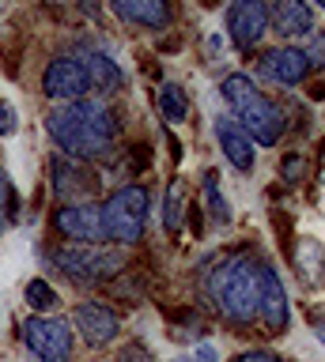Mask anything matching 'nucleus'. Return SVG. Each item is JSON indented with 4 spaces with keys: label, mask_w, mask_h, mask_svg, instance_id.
Returning <instances> with one entry per match:
<instances>
[{
    "label": "nucleus",
    "mask_w": 325,
    "mask_h": 362,
    "mask_svg": "<svg viewBox=\"0 0 325 362\" xmlns=\"http://www.w3.org/2000/svg\"><path fill=\"white\" fill-rule=\"evenodd\" d=\"M268 268L273 264H265L253 253H231L208 272V279H205L208 298L227 325L250 328L261 317V294H265Z\"/></svg>",
    "instance_id": "f257e3e1"
},
{
    "label": "nucleus",
    "mask_w": 325,
    "mask_h": 362,
    "mask_svg": "<svg viewBox=\"0 0 325 362\" xmlns=\"http://www.w3.org/2000/svg\"><path fill=\"white\" fill-rule=\"evenodd\" d=\"M50 140L61 147L69 158H106L118 144V121L103 102H61L46 117Z\"/></svg>",
    "instance_id": "f03ea898"
},
{
    "label": "nucleus",
    "mask_w": 325,
    "mask_h": 362,
    "mask_svg": "<svg viewBox=\"0 0 325 362\" xmlns=\"http://www.w3.org/2000/svg\"><path fill=\"white\" fill-rule=\"evenodd\" d=\"M219 90H223V102H227L231 113H234V124H239L250 140L265 144V147H273L280 140V132H284V113L265 98V90L253 87L250 76L234 72L219 83Z\"/></svg>",
    "instance_id": "7ed1b4c3"
},
{
    "label": "nucleus",
    "mask_w": 325,
    "mask_h": 362,
    "mask_svg": "<svg viewBox=\"0 0 325 362\" xmlns=\"http://www.w3.org/2000/svg\"><path fill=\"white\" fill-rule=\"evenodd\" d=\"M148 189L144 185H121L110 192L103 204V234L114 245H137L144 238V223H148Z\"/></svg>",
    "instance_id": "20e7f679"
},
{
    "label": "nucleus",
    "mask_w": 325,
    "mask_h": 362,
    "mask_svg": "<svg viewBox=\"0 0 325 362\" xmlns=\"http://www.w3.org/2000/svg\"><path fill=\"white\" fill-rule=\"evenodd\" d=\"M50 260L57 264V272H64L72 283H103L110 276H118L125 268L121 249H106V245H72L64 242L50 253Z\"/></svg>",
    "instance_id": "39448f33"
},
{
    "label": "nucleus",
    "mask_w": 325,
    "mask_h": 362,
    "mask_svg": "<svg viewBox=\"0 0 325 362\" xmlns=\"http://www.w3.org/2000/svg\"><path fill=\"white\" fill-rule=\"evenodd\" d=\"M23 339L30 347V355L42 362H72V321H61V317H46L35 313L23 325Z\"/></svg>",
    "instance_id": "423d86ee"
},
{
    "label": "nucleus",
    "mask_w": 325,
    "mask_h": 362,
    "mask_svg": "<svg viewBox=\"0 0 325 362\" xmlns=\"http://www.w3.org/2000/svg\"><path fill=\"white\" fill-rule=\"evenodd\" d=\"M87 90H91V79H87V68L80 61V53H61L53 57L42 72V95L53 102H80Z\"/></svg>",
    "instance_id": "0eeeda50"
},
{
    "label": "nucleus",
    "mask_w": 325,
    "mask_h": 362,
    "mask_svg": "<svg viewBox=\"0 0 325 362\" xmlns=\"http://www.w3.org/2000/svg\"><path fill=\"white\" fill-rule=\"evenodd\" d=\"M53 226L64 242L72 245H103L106 234H103V208L98 204H61L57 215H53Z\"/></svg>",
    "instance_id": "6e6552de"
},
{
    "label": "nucleus",
    "mask_w": 325,
    "mask_h": 362,
    "mask_svg": "<svg viewBox=\"0 0 325 362\" xmlns=\"http://www.w3.org/2000/svg\"><path fill=\"white\" fill-rule=\"evenodd\" d=\"M273 0H231L227 8V34L239 49H253L268 30Z\"/></svg>",
    "instance_id": "1a4fd4ad"
},
{
    "label": "nucleus",
    "mask_w": 325,
    "mask_h": 362,
    "mask_svg": "<svg viewBox=\"0 0 325 362\" xmlns=\"http://www.w3.org/2000/svg\"><path fill=\"white\" fill-rule=\"evenodd\" d=\"M72 325H76V332H84V339H87L91 347H106V344H114L118 332H121L118 313L110 310V305H103V302H76V310H72Z\"/></svg>",
    "instance_id": "9d476101"
},
{
    "label": "nucleus",
    "mask_w": 325,
    "mask_h": 362,
    "mask_svg": "<svg viewBox=\"0 0 325 362\" xmlns=\"http://www.w3.org/2000/svg\"><path fill=\"white\" fill-rule=\"evenodd\" d=\"M261 72L280 87H299L310 72V61L307 53L295 49V45H280V49H268L265 61H261Z\"/></svg>",
    "instance_id": "9b49d317"
},
{
    "label": "nucleus",
    "mask_w": 325,
    "mask_h": 362,
    "mask_svg": "<svg viewBox=\"0 0 325 362\" xmlns=\"http://www.w3.org/2000/svg\"><path fill=\"white\" fill-rule=\"evenodd\" d=\"M50 174H53V192H57L64 204H76L80 197H87V192H91V170H87L80 158L53 155Z\"/></svg>",
    "instance_id": "f8f14e48"
},
{
    "label": "nucleus",
    "mask_w": 325,
    "mask_h": 362,
    "mask_svg": "<svg viewBox=\"0 0 325 362\" xmlns=\"http://www.w3.org/2000/svg\"><path fill=\"white\" fill-rule=\"evenodd\" d=\"M268 27L280 38H307V34H314V8L307 0H273Z\"/></svg>",
    "instance_id": "ddd939ff"
},
{
    "label": "nucleus",
    "mask_w": 325,
    "mask_h": 362,
    "mask_svg": "<svg viewBox=\"0 0 325 362\" xmlns=\"http://www.w3.org/2000/svg\"><path fill=\"white\" fill-rule=\"evenodd\" d=\"M121 23L144 30H166L171 27V4L166 0H110Z\"/></svg>",
    "instance_id": "4468645a"
},
{
    "label": "nucleus",
    "mask_w": 325,
    "mask_h": 362,
    "mask_svg": "<svg viewBox=\"0 0 325 362\" xmlns=\"http://www.w3.org/2000/svg\"><path fill=\"white\" fill-rule=\"evenodd\" d=\"M257 321L265 325V332H268V336H280V332H287V325H291V310H287V291H284V283H280L276 268H268V276H265L261 317H257Z\"/></svg>",
    "instance_id": "2eb2a0df"
},
{
    "label": "nucleus",
    "mask_w": 325,
    "mask_h": 362,
    "mask_svg": "<svg viewBox=\"0 0 325 362\" xmlns=\"http://www.w3.org/2000/svg\"><path fill=\"white\" fill-rule=\"evenodd\" d=\"M216 140H219V147H223V155H227V163L239 170V174H250L253 163H257V151H253V140H250V136H246L234 121L219 117V121H216Z\"/></svg>",
    "instance_id": "dca6fc26"
},
{
    "label": "nucleus",
    "mask_w": 325,
    "mask_h": 362,
    "mask_svg": "<svg viewBox=\"0 0 325 362\" xmlns=\"http://www.w3.org/2000/svg\"><path fill=\"white\" fill-rule=\"evenodd\" d=\"M80 61L87 68V79H91V90H103V95H114V90L125 87V76H121V68L114 57L98 53V49H84Z\"/></svg>",
    "instance_id": "f3484780"
},
{
    "label": "nucleus",
    "mask_w": 325,
    "mask_h": 362,
    "mask_svg": "<svg viewBox=\"0 0 325 362\" xmlns=\"http://www.w3.org/2000/svg\"><path fill=\"white\" fill-rule=\"evenodd\" d=\"M186 200H189V192H186V181L182 177H174L171 185H166V197H163V226H166V234H178L182 230V211H186Z\"/></svg>",
    "instance_id": "a211bd4d"
},
{
    "label": "nucleus",
    "mask_w": 325,
    "mask_h": 362,
    "mask_svg": "<svg viewBox=\"0 0 325 362\" xmlns=\"http://www.w3.org/2000/svg\"><path fill=\"white\" fill-rule=\"evenodd\" d=\"M159 110H163V117L171 121V124H182L189 117V98H186V90L178 87V83H163L159 87Z\"/></svg>",
    "instance_id": "6ab92c4d"
},
{
    "label": "nucleus",
    "mask_w": 325,
    "mask_h": 362,
    "mask_svg": "<svg viewBox=\"0 0 325 362\" xmlns=\"http://www.w3.org/2000/svg\"><path fill=\"white\" fill-rule=\"evenodd\" d=\"M23 298H27V305L35 313H50V310H57V305H61V294L53 291L46 279H30L23 287Z\"/></svg>",
    "instance_id": "aec40b11"
},
{
    "label": "nucleus",
    "mask_w": 325,
    "mask_h": 362,
    "mask_svg": "<svg viewBox=\"0 0 325 362\" xmlns=\"http://www.w3.org/2000/svg\"><path fill=\"white\" fill-rule=\"evenodd\" d=\"M205 200H208V215L216 223H231V204H227V197L219 192V185H216V170H208L205 174Z\"/></svg>",
    "instance_id": "412c9836"
},
{
    "label": "nucleus",
    "mask_w": 325,
    "mask_h": 362,
    "mask_svg": "<svg viewBox=\"0 0 325 362\" xmlns=\"http://www.w3.org/2000/svg\"><path fill=\"white\" fill-rule=\"evenodd\" d=\"M321 268H325V253H321V245L318 242H302L299 245V272H302V279H321Z\"/></svg>",
    "instance_id": "4be33fe9"
},
{
    "label": "nucleus",
    "mask_w": 325,
    "mask_h": 362,
    "mask_svg": "<svg viewBox=\"0 0 325 362\" xmlns=\"http://www.w3.org/2000/svg\"><path fill=\"white\" fill-rule=\"evenodd\" d=\"M16 219V189H12V177L8 170H0V230Z\"/></svg>",
    "instance_id": "5701e85b"
},
{
    "label": "nucleus",
    "mask_w": 325,
    "mask_h": 362,
    "mask_svg": "<svg viewBox=\"0 0 325 362\" xmlns=\"http://www.w3.org/2000/svg\"><path fill=\"white\" fill-rule=\"evenodd\" d=\"M302 170H307V158H302V155H287L284 163H280V177H284L287 185H295V181H302Z\"/></svg>",
    "instance_id": "b1692460"
},
{
    "label": "nucleus",
    "mask_w": 325,
    "mask_h": 362,
    "mask_svg": "<svg viewBox=\"0 0 325 362\" xmlns=\"http://www.w3.org/2000/svg\"><path fill=\"white\" fill-rule=\"evenodd\" d=\"M19 129V117H16V110L8 106V102H0V136H12Z\"/></svg>",
    "instance_id": "393cba45"
},
{
    "label": "nucleus",
    "mask_w": 325,
    "mask_h": 362,
    "mask_svg": "<svg viewBox=\"0 0 325 362\" xmlns=\"http://www.w3.org/2000/svg\"><path fill=\"white\" fill-rule=\"evenodd\" d=\"M234 362H284V358H280L276 351H242Z\"/></svg>",
    "instance_id": "a878e982"
},
{
    "label": "nucleus",
    "mask_w": 325,
    "mask_h": 362,
    "mask_svg": "<svg viewBox=\"0 0 325 362\" xmlns=\"http://www.w3.org/2000/svg\"><path fill=\"white\" fill-rule=\"evenodd\" d=\"M193 362H216V351H212L208 344H205V347H197V355H193Z\"/></svg>",
    "instance_id": "bb28decb"
},
{
    "label": "nucleus",
    "mask_w": 325,
    "mask_h": 362,
    "mask_svg": "<svg viewBox=\"0 0 325 362\" xmlns=\"http://www.w3.org/2000/svg\"><path fill=\"white\" fill-rule=\"evenodd\" d=\"M314 4H318V8H325V0H314Z\"/></svg>",
    "instance_id": "cd10ccee"
}]
</instances>
